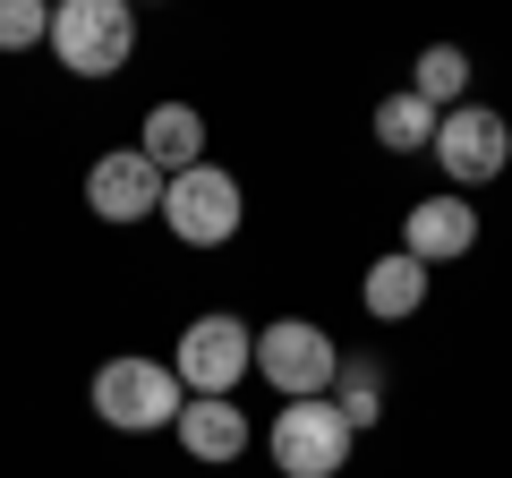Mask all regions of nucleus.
<instances>
[{"label":"nucleus","instance_id":"ddd939ff","mask_svg":"<svg viewBox=\"0 0 512 478\" xmlns=\"http://www.w3.org/2000/svg\"><path fill=\"white\" fill-rule=\"evenodd\" d=\"M436 120H444V111H436V103H419L410 86L376 103V137H384L393 154H419V146H436Z\"/></svg>","mask_w":512,"mask_h":478},{"label":"nucleus","instance_id":"1a4fd4ad","mask_svg":"<svg viewBox=\"0 0 512 478\" xmlns=\"http://www.w3.org/2000/svg\"><path fill=\"white\" fill-rule=\"evenodd\" d=\"M402 248H410L419 265L470 257V248H478V205H461V197H419V205H410V222H402Z\"/></svg>","mask_w":512,"mask_h":478},{"label":"nucleus","instance_id":"0eeeda50","mask_svg":"<svg viewBox=\"0 0 512 478\" xmlns=\"http://www.w3.org/2000/svg\"><path fill=\"white\" fill-rule=\"evenodd\" d=\"M436 163H444V180H453V188L495 180V171L512 163V129H504V111H487V103L444 111V120H436Z\"/></svg>","mask_w":512,"mask_h":478},{"label":"nucleus","instance_id":"f03ea898","mask_svg":"<svg viewBox=\"0 0 512 478\" xmlns=\"http://www.w3.org/2000/svg\"><path fill=\"white\" fill-rule=\"evenodd\" d=\"M350 444H359V427L333 410V393H316V402L274 410V436H265V453H274L282 478H342Z\"/></svg>","mask_w":512,"mask_h":478},{"label":"nucleus","instance_id":"6e6552de","mask_svg":"<svg viewBox=\"0 0 512 478\" xmlns=\"http://www.w3.org/2000/svg\"><path fill=\"white\" fill-rule=\"evenodd\" d=\"M86 205H94L103 222H146V214H163V171H154L137 146H128V154H103V163L86 171Z\"/></svg>","mask_w":512,"mask_h":478},{"label":"nucleus","instance_id":"f8f14e48","mask_svg":"<svg viewBox=\"0 0 512 478\" xmlns=\"http://www.w3.org/2000/svg\"><path fill=\"white\" fill-rule=\"evenodd\" d=\"M419 299H427V265L410 257V248L367 265V316H384V325H393V316H410Z\"/></svg>","mask_w":512,"mask_h":478},{"label":"nucleus","instance_id":"4468645a","mask_svg":"<svg viewBox=\"0 0 512 478\" xmlns=\"http://www.w3.org/2000/svg\"><path fill=\"white\" fill-rule=\"evenodd\" d=\"M461 86H470V52H461V43H427L410 94H419V103H436V111H461Z\"/></svg>","mask_w":512,"mask_h":478},{"label":"nucleus","instance_id":"423d86ee","mask_svg":"<svg viewBox=\"0 0 512 478\" xmlns=\"http://www.w3.org/2000/svg\"><path fill=\"white\" fill-rule=\"evenodd\" d=\"M163 222L180 248H222V239L239 231V180L214 163L180 171V180H163Z\"/></svg>","mask_w":512,"mask_h":478},{"label":"nucleus","instance_id":"f257e3e1","mask_svg":"<svg viewBox=\"0 0 512 478\" xmlns=\"http://www.w3.org/2000/svg\"><path fill=\"white\" fill-rule=\"evenodd\" d=\"M256 376H265L282 402H316V393H333V376H342V350H333V333L308 325V316H274V325L256 333Z\"/></svg>","mask_w":512,"mask_h":478},{"label":"nucleus","instance_id":"39448f33","mask_svg":"<svg viewBox=\"0 0 512 478\" xmlns=\"http://www.w3.org/2000/svg\"><path fill=\"white\" fill-rule=\"evenodd\" d=\"M256 368V333L239 316H197L171 350V376H180L188 402H231V385Z\"/></svg>","mask_w":512,"mask_h":478},{"label":"nucleus","instance_id":"9b49d317","mask_svg":"<svg viewBox=\"0 0 512 478\" xmlns=\"http://www.w3.org/2000/svg\"><path fill=\"white\" fill-rule=\"evenodd\" d=\"M171 436L188 444V461H239L248 453V410L239 402H188L171 419Z\"/></svg>","mask_w":512,"mask_h":478},{"label":"nucleus","instance_id":"2eb2a0df","mask_svg":"<svg viewBox=\"0 0 512 478\" xmlns=\"http://www.w3.org/2000/svg\"><path fill=\"white\" fill-rule=\"evenodd\" d=\"M333 410H342L350 427H367V419H376V410H384V376L367 368V359H350V368L333 376Z\"/></svg>","mask_w":512,"mask_h":478},{"label":"nucleus","instance_id":"7ed1b4c3","mask_svg":"<svg viewBox=\"0 0 512 478\" xmlns=\"http://www.w3.org/2000/svg\"><path fill=\"white\" fill-rule=\"evenodd\" d=\"M52 52L69 77H111L128 69L137 52V18H128V0H60L52 9Z\"/></svg>","mask_w":512,"mask_h":478},{"label":"nucleus","instance_id":"20e7f679","mask_svg":"<svg viewBox=\"0 0 512 478\" xmlns=\"http://www.w3.org/2000/svg\"><path fill=\"white\" fill-rule=\"evenodd\" d=\"M180 410H188V393L163 359H111V368H94V419L103 427L146 436V427H171Z\"/></svg>","mask_w":512,"mask_h":478},{"label":"nucleus","instance_id":"9d476101","mask_svg":"<svg viewBox=\"0 0 512 478\" xmlns=\"http://www.w3.org/2000/svg\"><path fill=\"white\" fill-rule=\"evenodd\" d=\"M137 154H146L163 180H180V171L205 163V120H197L188 103H154V111H146V129H137Z\"/></svg>","mask_w":512,"mask_h":478},{"label":"nucleus","instance_id":"dca6fc26","mask_svg":"<svg viewBox=\"0 0 512 478\" xmlns=\"http://www.w3.org/2000/svg\"><path fill=\"white\" fill-rule=\"evenodd\" d=\"M43 35H52V9L43 0H0V52H26Z\"/></svg>","mask_w":512,"mask_h":478}]
</instances>
